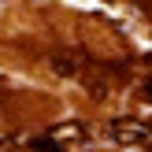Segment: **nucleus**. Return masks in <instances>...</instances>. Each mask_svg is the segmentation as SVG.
I'll return each instance as SVG.
<instances>
[{
	"instance_id": "2",
	"label": "nucleus",
	"mask_w": 152,
	"mask_h": 152,
	"mask_svg": "<svg viewBox=\"0 0 152 152\" xmlns=\"http://www.w3.org/2000/svg\"><path fill=\"white\" fill-rule=\"evenodd\" d=\"M34 148H41V152H59L56 141H34Z\"/></svg>"
},
{
	"instance_id": "1",
	"label": "nucleus",
	"mask_w": 152,
	"mask_h": 152,
	"mask_svg": "<svg viewBox=\"0 0 152 152\" xmlns=\"http://www.w3.org/2000/svg\"><path fill=\"white\" fill-rule=\"evenodd\" d=\"M52 71L63 74V78H71V74H74V63H71V59H63V56H56V59H52Z\"/></svg>"
},
{
	"instance_id": "3",
	"label": "nucleus",
	"mask_w": 152,
	"mask_h": 152,
	"mask_svg": "<svg viewBox=\"0 0 152 152\" xmlns=\"http://www.w3.org/2000/svg\"><path fill=\"white\" fill-rule=\"evenodd\" d=\"M145 96H148V100H152V82H148V86H145Z\"/></svg>"
}]
</instances>
